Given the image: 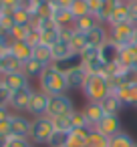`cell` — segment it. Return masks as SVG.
Here are the masks:
<instances>
[{
    "label": "cell",
    "mask_w": 137,
    "mask_h": 147,
    "mask_svg": "<svg viewBox=\"0 0 137 147\" xmlns=\"http://www.w3.org/2000/svg\"><path fill=\"white\" fill-rule=\"evenodd\" d=\"M81 111H83V115H85V119H87V123H89L91 129H95V125L107 115V113L103 111L101 103H89V101H87V105H85Z\"/></svg>",
    "instance_id": "cell-13"
},
{
    "label": "cell",
    "mask_w": 137,
    "mask_h": 147,
    "mask_svg": "<svg viewBox=\"0 0 137 147\" xmlns=\"http://www.w3.org/2000/svg\"><path fill=\"white\" fill-rule=\"evenodd\" d=\"M26 42H28L30 47H36V45H40V30H38L36 26H30V30H28V36H26Z\"/></svg>",
    "instance_id": "cell-39"
},
{
    "label": "cell",
    "mask_w": 137,
    "mask_h": 147,
    "mask_svg": "<svg viewBox=\"0 0 137 147\" xmlns=\"http://www.w3.org/2000/svg\"><path fill=\"white\" fill-rule=\"evenodd\" d=\"M30 129H32V119H28L22 113H12V117H10V137L28 139Z\"/></svg>",
    "instance_id": "cell-6"
},
{
    "label": "cell",
    "mask_w": 137,
    "mask_h": 147,
    "mask_svg": "<svg viewBox=\"0 0 137 147\" xmlns=\"http://www.w3.org/2000/svg\"><path fill=\"white\" fill-rule=\"evenodd\" d=\"M75 109V103L69 95H55L49 99V109H47V117L55 119V117H63V115H71Z\"/></svg>",
    "instance_id": "cell-5"
},
{
    "label": "cell",
    "mask_w": 137,
    "mask_h": 147,
    "mask_svg": "<svg viewBox=\"0 0 137 147\" xmlns=\"http://www.w3.org/2000/svg\"><path fill=\"white\" fill-rule=\"evenodd\" d=\"M87 40H89V47H103L107 40H109V26L107 24H97L95 28H91L87 32Z\"/></svg>",
    "instance_id": "cell-12"
},
{
    "label": "cell",
    "mask_w": 137,
    "mask_h": 147,
    "mask_svg": "<svg viewBox=\"0 0 137 147\" xmlns=\"http://www.w3.org/2000/svg\"><path fill=\"white\" fill-rule=\"evenodd\" d=\"M6 139H8V137H4V135H0V147H4V145H6Z\"/></svg>",
    "instance_id": "cell-47"
},
{
    "label": "cell",
    "mask_w": 137,
    "mask_h": 147,
    "mask_svg": "<svg viewBox=\"0 0 137 147\" xmlns=\"http://www.w3.org/2000/svg\"><path fill=\"white\" fill-rule=\"evenodd\" d=\"M119 49H121V47H117L113 40H107L103 47H99V57H101V61H103L105 65L117 63V59H119Z\"/></svg>",
    "instance_id": "cell-17"
},
{
    "label": "cell",
    "mask_w": 137,
    "mask_h": 147,
    "mask_svg": "<svg viewBox=\"0 0 137 147\" xmlns=\"http://www.w3.org/2000/svg\"><path fill=\"white\" fill-rule=\"evenodd\" d=\"M55 133V125H53V119L51 117H36L32 119V129H30V141L32 145H49L51 137Z\"/></svg>",
    "instance_id": "cell-3"
},
{
    "label": "cell",
    "mask_w": 137,
    "mask_h": 147,
    "mask_svg": "<svg viewBox=\"0 0 137 147\" xmlns=\"http://www.w3.org/2000/svg\"><path fill=\"white\" fill-rule=\"evenodd\" d=\"M91 127H85V129H73L69 133V141H67V147H87V141H89V135H91Z\"/></svg>",
    "instance_id": "cell-18"
},
{
    "label": "cell",
    "mask_w": 137,
    "mask_h": 147,
    "mask_svg": "<svg viewBox=\"0 0 137 147\" xmlns=\"http://www.w3.org/2000/svg\"><path fill=\"white\" fill-rule=\"evenodd\" d=\"M101 4H103V0H89V10H91V14H99V10H101Z\"/></svg>",
    "instance_id": "cell-44"
},
{
    "label": "cell",
    "mask_w": 137,
    "mask_h": 147,
    "mask_svg": "<svg viewBox=\"0 0 137 147\" xmlns=\"http://www.w3.org/2000/svg\"><path fill=\"white\" fill-rule=\"evenodd\" d=\"M69 10L73 12L75 20H77V18H81V16L91 14V10H89V0H75V2H73V6H71Z\"/></svg>",
    "instance_id": "cell-31"
},
{
    "label": "cell",
    "mask_w": 137,
    "mask_h": 147,
    "mask_svg": "<svg viewBox=\"0 0 137 147\" xmlns=\"http://www.w3.org/2000/svg\"><path fill=\"white\" fill-rule=\"evenodd\" d=\"M53 49V61L55 63H63V61H67V59H71L73 55H77L75 51H73V47H71V42H65V40H59L55 47H51ZM53 63V65H55Z\"/></svg>",
    "instance_id": "cell-20"
},
{
    "label": "cell",
    "mask_w": 137,
    "mask_h": 147,
    "mask_svg": "<svg viewBox=\"0 0 137 147\" xmlns=\"http://www.w3.org/2000/svg\"><path fill=\"white\" fill-rule=\"evenodd\" d=\"M69 133H71V131H69ZM69 133H67V131H55L47 147H67V141H69Z\"/></svg>",
    "instance_id": "cell-33"
},
{
    "label": "cell",
    "mask_w": 137,
    "mask_h": 147,
    "mask_svg": "<svg viewBox=\"0 0 137 147\" xmlns=\"http://www.w3.org/2000/svg\"><path fill=\"white\" fill-rule=\"evenodd\" d=\"M95 131H99L101 135H105V137H115L117 133H121L123 129H121V119H119V115H105L97 125H95Z\"/></svg>",
    "instance_id": "cell-9"
},
{
    "label": "cell",
    "mask_w": 137,
    "mask_h": 147,
    "mask_svg": "<svg viewBox=\"0 0 137 147\" xmlns=\"http://www.w3.org/2000/svg\"><path fill=\"white\" fill-rule=\"evenodd\" d=\"M87 147H109V137L101 135L99 131H91L89 135V141H87Z\"/></svg>",
    "instance_id": "cell-32"
},
{
    "label": "cell",
    "mask_w": 137,
    "mask_h": 147,
    "mask_svg": "<svg viewBox=\"0 0 137 147\" xmlns=\"http://www.w3.org/2000/svg\"><path fill=\"white\" fill-rule=\"evenodd\" d=\"M45 65L43 63H38L36 59H30V61H26L24 65H22V73L28 77V79H40V75L45 73Z\"/></svg>",
    "instance_id": "cell-25"
},
{
    "label": "cell",
    "mask_w": 137,
    "mask_h": 147,
    "mask_svg": "<svg viewBox=\"0 0 137 147\" xmlns=\"http://www.w3.org/2000/svg\"><path fill=\"white\" fill-rule=\"evenodd\" d=\"M12 18H14V24H18V26H32V22H34L32 12L26 10V8H22V6H18L12 12Z\"/></svg>",
    "instance_id": "cell-26"
},
{
    "label": "cell",
    "mask_w": 137,
    "mask_h": 147,
    "mask_svg": "<svg viewBox=\"0 0 137 147\" xmlns=\"http://www.w3.org/2000/svg\"><path fill=\"white\" fill-rule=\"evenodd\" d=\"M71 47H73V51H75L77 55H81V53L89 47L87 32H79V30L75 28V34H73V38H71Z\"/></svg>",
    "instance_id": "cell-29"
},
{
    "label": "cell",
    "mask_w": 137,
    "mask_h": 147,
    "mask_svg": "<svg viewBox=\"0 0 137 147\" xmlns=\"http://www.w3.org/2000/svg\"><path fill=\"white\" fill-rule=\"evenodd\" d=\"M119 4H123V0H103L101 10H99V14H97V20H99L101 24H107L109 18H111V14L119 8Z\"/></svg>",
    "instance_id": "cell-22"
},
{
    "label": "cell",
    "mask_w": 137,
    "mask_h": 147,
    "mask_svg": "<svg viewBox=\"0 0 137 147\" xmlns=\"http://www.w3.org/2000/svg\"><path fill=\"white\" fill-rule=\"evenodd\" d=\"M127 20H129V16H127V2H123V4H119V8L111 14L107 26H115V24H121V22H127Z\"/></svg>",
    "instance_id": "cell-30"
},
{
    "label": "cell",
    "mask_w": 137,
    "mask_h": 147,
    "mask_svg": "<svg viewBox=\"0 0 137 147\" xmlns=\"http://www.w3.org/2000/svg\"><path fill=\"white\" fill-rule=\"evenodd\" d=\"M79 57H81V63H85V61H89V59H95V57H99V49H97V47H87Z\"/></svg>",
    "instance_id": "cell-41"
},
{
    "label": "cell",
    "mask_w": 137,
    "mask_h": 147,
    "mask_svg": "<svg viewBox=\"0 0 137 147\" xmlns=\"http://www.w3.org/2000/svg\"><path fill=\"white\" fill-rule=\"evenodd\" d=\"M28 30H30V26H18V24H16V26L10 30V38H12V40H26Z\"/></svg>",
    "instance_id": "cell-36"
},
{
    "label": "cell",
    "mask_w": 137,
    "mask_h": 147,
    "mask_svg": "<svg viewBox=\"0 0 137 147\" xmlns=\"http://www.w3.org/2000/svg\"><path fill=\"white\" fill-rule=\"evenodd\" d=\"M133 147H137V143H135V145H133Z\"/></svg>",
    "instance_id": "cell-51"
},
{
    "label": "cell",
    "mask_w": 137,
    "mask_h": 147,
    "mask_svg": "<svg viewBox=\"0 0 137 147\" xmlns=\"http://www.w3.org/2000/svg\"><path fill=\"white\" fill-rule=\"evenodd\" d=\"M0 83H2V75H0Z\"/></svg>",
    "instance_id": "cell-50"
},
{
    "label": "cell",
    "mask_w": 137,
    "mask_h": 147,
    "mask_svg": "<svg viewBox=\"0 0 137 147\" xmlns=\"http://www.w3.org/2000/svg\"><path fill=\"white\" fill-rule=\"evenodd\" d=\"M2 53V75H8V73H22V61H18L10 49L6 51H0Z\"/></svg>",
    "instance_id": "cell-16"
},
{
    "label": "cell",
    "mask_w": 137,
    "mask_h": 147,
    "mask_svg": "<svg viewBox=\"0 0 137 147\" xmlns=\"http://www.w3.org/2000/svg\"><path fill=\"white\" fill-rule=\"evenodd\" d=\"M53 125H55V131H73V125H71V115H63V117H55L53 119Z\"/></svg>",
    "instance_id": "cell-34"
},
{
    "label": "cell",
    "mask_w": 137,
    "mask_h": 147,
    "mask_svg": "<svg viewBox=\"0 0 137 147\" xmlns=\"http://www.w3.org/2000/svg\"><path fill=\"white\" fill-rule=\"evenodd\" d=\"M133 145H135V139L125 131H121L109 139V147H133Z\"/></svg>",
    "instance_id": "cell-28"
},
{
    "label": "cell",
    "mask_w": 137,
    "mask_h": 147,
    "mask_svg": "<svg viewBox=\"0 0 137 147\" xmlns=\"http://www.w3.org/2000/svg\"><path fill=\"white\" fill-rule=\"evenodd\" d=\"M49 95L47 93H43L40 89H34V95H32V99H30V105H28V115L32 117V119H36V117H45L47 115V109H49Z\"/></svg>",
    "instance_id": "cell-8"
},
{
    "label": "cell",
    "mask_w": 137,
    "mask_h": 147,
    "mask_svg": "<svg viewBox=\"0 0 137 147\" xmlns=\"http://www.w3.org/2000/svg\"><path fill=\"white\" fill-rule=\"evenodd\" d=\"M111 93V85L109 79L103 75H89L87 83L83 87V95L89 103H101L107 95Z\"/></svg>",
    "instance_id": "cell-2"
},
{
    "label": "cell",
    "mask_w": 137,
    "mask_h": 147,
    "mask_svg": "<svg viewBox=\"0 0 137 147\" xmlns=\"http://www.w3.org/2000/svg\"><path fill=\"white\" fill-rule=\"evenodd\" d=\"M71 125H73V129H85V127H89V123H87L83 111L77 109V111L71 113Z\"/></svg>",
    "instance_id": "cell-35"
},
{
    "label": "cell",
    "mask_w": 137,
    "mask_h": 147,
    "mask_svg": "<svg viewBox=\"0 0 137 147\" xmlns=\"http://www.w3.org/2000/svg\"><path fill=\"white\" fill-rule=\"evenodd\" d=\"M53 20L63 28V26H75V16L69 8H55L53 12Z\"/></svg>",
    "instance_id": "cell-24"
},
{
    "label": "cell",
    "mask_w": 137,
    "mask_h": 147,
    "mask_svg": "<svg viewBox=\"0 0 137 147\" xmlns=\"http://www.w3.org/2000/svg\"><path fill=\"white\" fill-rule=\"evenodd\" d=\"M101 107H103V111H105L107 115H119V113H121V109H123L125 105H123V101L119 99V95L109 93V95L101 101Z\"/></svg>",
    "instance_id": "cell-21"
},
{
    "label": "cell",
    "mask_w": 137,
    "mask_h": 147,
    "mask_svg": "<svg viewBox=\"0 0 137 147\" xmlns=\"http://www.w3.org/2000/svg\"><path fill=\"white\" fill-rule=\"evenodd\" d=\"M32 49H34V47H30L26 40H12V45H10L12 55H14L18 61H22V63H26V61L32 59Z\"/></svg>",
    "instance_id": "cell-19"
},
{
    "label": "cell",
    "mask_w": 137,
    "mask_h": 147,
    "mask_svg": "<svg viewBox=\"0 0 137 147\" xmlns=\"http://www.w3.org/2000/svg\"><path fill=\"white\" fill-rule=\"evenodd\" d=\"M32 95H34V89H32V87H24V89H20V91H14L12 97H10V105H8V107H10L14 113H26Z\"/></svg>",
    "instance_id": "cell-7"
},
{
    "label": "cell",
    "mask_w": 137,
    "mask_h": 147,
    "mask_svg": "<svg viewBox=\"0 0 137 147\" xmlns=\"http://www.w3.org/2000/svg\"><path fill=\"white\" fill-rule=\"evenodd\" d=\"M115 95H119L123 105L137 107V83H121V87Z\"/></svg>",
    "instance_id": "cell-15"
},
{
    "label": "cell",
    "mask_w": 137,
    "mask_h": 147,
    "mask_svg": "<svg viewBox=\"0 0 137 147\" xmlns=\"http://www.w3.org/2000/svg\"><path fill=\"white\" fill-rule=\"evenodd\" d=\"M123 2H135V0H123Z\"/></svg>",
    "instance_id": "cell-49"
},
{
    "label": "cell",
    "mask_w": 137,
    "mask_h": 147,
    "mask_svg": "<svg viewBox=\"0 0 137 147\" xmlns=\"http://www.w3.org/2000/svg\"><path fill=\"white\" fill-rule=\"evenodd\" d=\"M87 69L83 65L79 67H73L71 71H67V83H69V91H83L85 83H87Z\"/></svg>",
    "instance_id": "cell-10"
},
{
    "label": "cell",
    "mask_w": 137,
    "mask_h": 147,
    "mask_svg": "<svg viewBox=\"0 0 137 147\" xmlns=\"http://www.w3.org/2000/svg\"><path fill=\"white\" fill-rule=\"evenodd\" d=\"M0 26H2L6 32H10L16 24H14V18H12V12H2L0 14Z\"/></svg>",
    "instance_id": "cell-38"
},
{
    "label": "cell",
    "mask_w": 137,
    "mask_h": 147,
    "mask_svg": "<svg viewBox=\"0 0 137 147\" xmlns=\"http://www.w3.org/2000/svg\"><path fill=\"white\" fill-rule=\"evenodd\" d=\"M127 16H129V22L137 24V0L135 2H127Z\"/></svg>",
    "instance_id": "cell-42"
},
{
    "label": "cell",
    "mask_w": 137,
    "mask_h": 147,
    "mask_svg": "<svg viewBox=\"0 0 137 147\" xmlns=\"http://www.w3.org/2000/svg\"><path fill=\"white\" fill-rule=\"evenodd\" d=\"M117 63L123 67V69H137V49L133 45H127V47H121L119 49V59Z\"/></svg>",
    "instance_id": "cell-14"
},
{
    "label": "cell",
    "mask_w": 137,
    "mask_h": 147,
    "mask_svg": "<svg viewBox=\"0 0 137 147\" xmlns=\"http://www.w3.org/2000/svg\"><path fill=\"white\" fill-rule=\"evenodd\" d=\"M0 75H2V53H0Z\"/></svg>",
    "instance_id": "cell-48"
},
{
    "label": "cell",
    "mask_w": 137,
    "mask_h": 147,
    "mask_svg": "<svg viewBox=\"0 0 137 147\" xmlns=\"http://www.w3.org/2000/svg\"><path fill=\"white\" fill-rule=\"evenodd\" d=\"M38 89L43 93H47L49 97L55 95H67L69 91V83H67V73H63L61 69H57L55 65L47 67L45 73L38 79Z\"/></svg>",
    "instance_id": "cell-1"
},
{
    "label": "cell",
    "mask_w": 137,
    "mask_h": 147,
    "mask_svg": "<svg viewBox=\"0 0 137 147\" xmlns=\"http://www.w3.org/2000/svg\"><path fill=\"white\" fill-rule=\"evenodd\" d=\"M32 59H36L38 63H43L45 67H51L55 61H53V49L47 47V45H36L32 49Z\"/></svg>",
    "instance_id": "cell-23"
},
{
    "label": "cell",
    "mask_w": 137,
    "mask_h": 147,
    "mask_svg": "<svg viewBox=\"0 0 137 147\" xmlns=\"http://www.w3.org/2000/svg\"><path fill=\"white\" fill-rule=\"evenodd\" d=\"M10 117H12V113H10V107H0V123L8 121Z\"/></svg>",
    "instance_id": "cell-45"
},
{
    "label": "cell",
    "mask_w": 137,
    "mask_h": 147,
    "mask_svg": "<svg viewBox=\"0 0 137 147\" xmlns=\"http://www.w3.org/2000/svg\"><path fill=\"white\" fill-rule=\"evenodd\" d=\"M97 24H99V20H97L95 14H87V16H81V18L75 20V28H77L79 32H89V30L95 28Z\"/></svg>",
    "instance_id": "cell-27"
},
{
    "label": "cell",
    "mask_w": 137,
    "mask_h": 147,
    "mask_svg": "<svg viewBox=\"0 0 137 147\" xmlns=\"http://www.w3.org/2000/svg\"><path fill=\"white\" fill-rule=\"evenodd\" d=\"M10 97H12V93L0 83V107H8L10 105Z\"/></svg>",
    "instance_id": "cell-40"
},
{
    "label": "cell",
    "mask_w": 137,
    "mask_h": 147,
    "mask_svg": "<svg viewBox=\"0 0 137 147\" xmlns=\"http://www.w3.org/2000/svg\"><path fill=\"white\" fill-rule=\"evenodd\" d=\"M135 34H137V24H133L129 20L121 22V24H115V26H109V40H113L117 47L133 45Z\"/></svg>",
    "instance_id": "cell-4"
},
{
    "label": "cell",
    "mask_w": 137,
    "mask_h": 147,
    "mask_svg": "<svg viewBox=\"0 0 137 147\" xmlns=\"http://www.w3.org/2000/svg\"><path fill=\"white\" fill-rule=\"evenodd\" d=\"M4 147H34L30 139H22V137H8Z\"/></svg>",
    "instance_id": "cell-37"
},
{
    "label": "cell",
    "mask_w": 137,
    "mask_h": 147,
    "mask_svg": "<svg viewBox=\"0 0 137 147\" xmlns=\"http://www.w3.org/2000/svg\"><path fill=\"white\" fill-rule=\"evenodd\" d=\"M0 4L4 6L6 12H14V10L20 6V0H0Z\"/></svg>",
    "instance_id": "cell-43"
},
{
    "label": "cell",
    "mask_w": 137,
    "mask_h": 147,
    "mask_svg": "<svg viewBox=\"0 0 137 147\" xmlns=\"http://www.w3.org/2000/svg\"><path fill=\"white\" fill-rule=\"evenodd\" d=\"M2 85L10 93H14V91L24 89V87H30V79L24 73H8V75H2Z\"/></svg>",
    "instance_id": "cell-11"
},
{
    "label": "cell",
    "mask_w": 137,
    "mask_h": 147,
    "mask_svg": "<svg viewBox=\"0 0 137 147\" xmlns=\"http://www.w3.org/2000/svg\"><path fill=\"white\" fill-rule=\"evenodd\" d=\"M53 2H55L57 8H71L75 0H53Z\"/></svg>",
    "instance_id": "cell-46"
}]
</instances>
